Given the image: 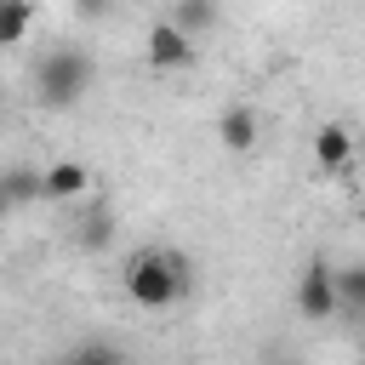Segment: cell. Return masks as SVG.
Segmentation results:
<instances>
[{
	"instance_id": "obj_1",
	"label": "cell",
	"mask_w": 365,
	"mask_h": 365,
	"mask_svg": "<svg viewBox=\"0 0 365 365\" xmlns=\"http://www.w3.org/2000/svg\"><path fill=\"white\" fill-rule=\"evenodd\" d=\"M188 285H194V262L177 251H137L120 268V291L137 308H171L188 297Z\"/></svg>"
},
{
	"instance_id": "obj_2",
	"label": "cell",
	"mask_w": 365,
	"mask_h": 365,
	"mask_svg": "<svg viewBox=\"0 0 365 365\" xmlns=\"http://www.w3.org/2000/svg\"><path fill=\"white\" fill-rule=\"evenodd\" d=\"M91 86H97V63H91L86 46H51V51L34 63V103L51 108V114L74 108Z\"/></svg>"
},
{
	"instance_id": "obj_3",
	"label": "cell",
	"mask_w": 365,
	"mask_h": 365,
	"mask_svg": "<svg viewBox=\"0 0 365 365\" xmlns=\"http://www.w3.org/2000/svg\"><path fill=\"white\" fill-rule=\"evenodd\" d=\"M297 314L314 319V325L336 319V268H331L325 257H314V262L297 274Z\"/></svg>"
},
{
	"instance_id": "obj_4",
	"label": "cell",
	"mask_w": 365,
	"mask_h": 365,
	"mask_svg": "<svg viewBox=\"0 0 365 365\" xmlns=\"http://www.w3.org/2000/svg\"><path fill=\"white\" fill-rule=\"evenodd\" d=\"M143 57H148V68H160V74H177V68H194L200 46H194V34H182L171 17H160V23L148 29V40H143Z\"/></svg>"
},
{
	"instance_id": "obj_5",
	"label": "cell",
	"mask_w": 365,
	"mask_h": 365,
	"mask_svg": "<svg viewBox=\"0 0 365 365\" xmlns=\"http://www.w3.org/2000/svg\"><path fill=\"white\" fill-rule=\"evenodd\" d=\"M86 188H91V171H86L80 160H51V165H40V200L63 205V200H80Z\"/></svg>"
},
{
	"instance_id": "obj_6",
	"label": "cell",
	"mask_w": 365,
	"mask_h": 365,
	"mask_svg": "<svg viewBox=\"0 0 365 365\" xmlns=\"http://www.w3.org/2000/svg\"><path fill=\"white\" fill-rule=\"evenodd\" d=\"M348 160H354V131L342 120H325L314 131V165H319V177H336Z\"/></svg>"
},
{
	"instance_id": "obj_7",
	"label": "cell",
	"mask_w": 365,
	"mask_h": 365,
	"mask_svg": "<svg viewBox=\"0 0 365 365\" xmlns=\"http://www.w3.org/2000/svg\"><path fill=\"white\" fill-rule=\"evenodd\" d=\"M217 137H222V148H228V154H251V148H257V137H262V125H257V114H251L245 103H228V108H222V120H217Z\"/></svg>"
},
{
	"instance_id": "obj_8",
	"label": "cell",
	"mask_w": 365,
	"mask_h": 365,
	"mask_svg": "<svg viewBox=\"0 0 365 365\" xmlns=\"http://www.w3.org/2000/svg\"><path fill=\"white\" fill-rule=\"evenodd\" d=\"M336 314L365 325V262H348L336 268Z\"/></svg>"
},
{
	"instance_id": "obj_9",
	"label": "cell",
	"mask_w": 365,
	"mask_h": 365,
	"mask_svg": "<svg viewBox=\"0 0 365 365\" xmlns=\"http://www.w3.org/2000/svg\"><path fill=\"white\" fill-rule=\"evenodd\" d=\"M171 23H177L182 34L200 40V34L217 29V0H177V6H171Z\"/></svg>"
},
{
	"instance_id": "obj_10",
	"label": "cell",
	"mask_w": 365,
	"mask_h": 365,
	"mask_svg": "<svg viewBox=\"0 0 365 365\" xmlns=\"http://www.w3.org/2000/svg\"><path fill=\"white\" fill-rule=\"evenodd\" d=\"M34 29V0H0V46H23Z\"/></svg>"
},
{
	"instance_id": "obj_11",
	"label": "cell",
	"mask_w": 365,
	"mask_h": 365,
	"mask_svg": "<svg viewBox=\"0 0 365 365\" xmlns=\"http://www.w3.org/2000/svg\"><path fill=\"white\" fill-rule=\"evenodd\" d=\"M108 240H114V217H108V211H91V217L74 222V245H80V251H103Z\"/></svg>"
},
{
	"instance_id": "obj_12",
	"label": "cell",
	"mask_w": 365,
	"mask_h": 365,
	"mask_svg": "<svg viewBox=\"0 0 365 365\" xmlns=\"http://www.w3.org/2000/svg\"><path fill=\"white\" fill-rule=\"evenodd\" d=\"M0 177H6V188H11L17 205H34V200H40V171H34V165H6Z\"/></svg>"
},
{
	"instance_id": "obj_13",
	"label": "cell",
	"mask_w": 365,
	"mask_h": 365,
	"mask_svg": "<svg viewBox=\"0 0 365 365\" xmlns=\"http://www.w3.org/2000/svg\"><path fill=\"white\" fill-rule=\"evenodd\" d=\"M63 365H125V354L114 342H80V348L63 354Z\"/></svg>"
},
{
	"instance_id": "obj_14",
	"label": "cell",
	"mask_w": 365,
	"mask_h": 365,
	"mask_svg": "<svg viewBox=\"0 0 365 365\" xmlns=\"http://www.w3.org/2000/svg\"><path fill=\"white\" fill-rule=\"evenodd\" d=\"M74 11L91 23V17H108V0H74Z\"/></svg>"
},
{
	"instance_id": "obj_15",
	"label": "cell",
	"mask_w": 365,
	"mask_h": 365,
	"mask_svg": "<svg viewBox=\"0 0 365 365\" xmlns=\"http://www.w3.org/2000/svg\"><path fill=\"white\" fill-rule=\"evenodd\" d=\"M11 211H17V200H11V188H6V177H0V222H6Z\"/></svg>"
},
{
	"instance_id": "obj_16",
	"label": "cell",
	"mask_w": 365,
	"mask_h": 365,
	"mask_svg": "<svg viewBox=\"0 0 365 365\" xmlns=\"http://www.w3.org/2000/svg\"><path fill=\"white\" fill-rule=\"evenodd\" d=\"M268 365H297V359H268Z\"/></svg>"
}]
</instances>
